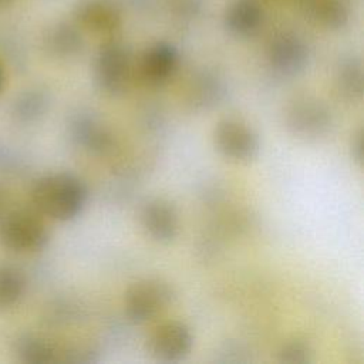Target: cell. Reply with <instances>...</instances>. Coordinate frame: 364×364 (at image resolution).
Masks as SVG:
<instances>
[{"instance_id":"8","label":"cell","mask_w":364,"mask_h":364,"mask_svg":"<svg viewBox=\"0 0 364 364\" xmlns=\"http://www.w3.org/2000/svg\"><path fill=\"white\" fill-rule=\"evenodd\" d=\"M270 68L282 77H296L309 64V47L303 38L290 31L276 34L267 48Z\"/></svg>"},{"instance_id":"24","label":"cell","mask_w":364,"mask_h":364,"mask_svg":"<svg viewBox=\"0 0 364 364\" xmlns=\"http://www.w3.org/2000/svg\"><path fill=\"white\" fill-rule=\"evenodd\" d=\"M3 84H4V70H3V67L0 64V91L3 88Z\"/></svg>"},{"instance_id":"15","label":"cell","mask_w":364,"mask_h":364,"mask_svg":"<svg viewBox=\"0 0 364 364\" xmlns=\"http://www.w3.org/2000/svg\"><path fill=\"white\" fill-rule=\"evenodd\" d=\"M43 46L48 55L58 60H70L81 53L84 41L77 27L68 23H57L46 31Z\"/></svg>"},{"instance_id":"19","label":"cell","mask_w":364,"mask_h":364,"mask_svg":"<svg viewBox=\"0 0 364 364\" xmlns=\"http://www.w3.org/2000/svg\"><path fill=\"white\" fill-rule=\"evenodd\" d=\"M307 13L328 28H341L348 20V11L343 0H303Z\"/></svg>"},{"instance_id":"10","label":"cell","mask_w":364,"mask_h":364,"mask_svg":"<svg viewBox=\"0 0 364 364\" xmlns=\"http://www.w3.org/2000/svg\"><path fill=\"white\" fill-rule=\"evenodd\" d=\"M139 220L146 235L162 245L173 242L179 233V216L175 206L164 198L148 199L141 210Z\"/></svg>"},{"instance_id":"9","label":"cell","mask_w":364,"mask_h":364,"mask_svg":"<svg viewBox=\"0 0 364 364\" xmlns=\"http://www.w3.org/2000/svg\"><path fill=\"white\" fill-rule=\"evenodd\" d=\"M68 134L73 142L92 155H107L114 149L112 132L91 112L80 111L68 121Z\"/></svg>"},{"instance_id":"4","label":"cell","mask_w":364,"mask_h":364,"mask_svg":"<svg viewBox=\"0 0 364 364\" xmlns=\"http://www.w3.org/2000/svg\"><path fill=\"white\" fill-rule=\"evenodd\" d=\"M0 242L10 252L34 253L48 245L50 232L37 213L17 209L1 218Z\"/></svg>"},{"instance_id":"13","label":"cell","mask_w":364,"mask_h":364,"mask_svg":"<svg viewBox=\"0 0 364 364\" xmlns=\"http://www.w3.org/2000/svg\"><path fill=\"white\" fill-rule=\"evenodd\" d=\"M264 20V11L257 0H236L225 13V27L237 37L256 34Z\"/></svg>"},{"instance_id":"5","label":"cell","mask_w":364,"mask_h":364,"mask_svg":"<svg viewBox=\"0 0 364 364\" xmlns=\"http://www.w3.org/2000/svg\"><path fill=\"white\" fill-rule=\"evenodd\" d=\"M94 81L107 95H122L131 81V53L119 41L102 44L94 60Z\"/></svg>"},{"instance_id":"22","label":"cell","mask_w":364,"mask_h":364,"mask_svg":"<svg viewBox=\"0 0 364 364\" xmlns=\"http://www.w3.org/2000/svg\"><path fill=\"white\" fill-rule=\"evenodd\" d=\"M363 129H358L351 139V156L361 166L364 162V141H363Z\"/></svg>"},{"instance_id":"2","label":"cell","mask_w":364,"mask_h":364,"mask_svg":"<svg viewBox=\"0 0 364 364\" xmlns=\"http://www.w3.org/2000/svg\"><path fill=\"white\" fill-rule=\"evenodd\" d=\"M283 122L294 138L313 142L324 138L333 125L330 108L318 98L303 95L293 98L284 108Z\"/></svg>"},{"instance_id":"1","label":"cell","mask_w":364,"mask_h":364,"mask_svg":"<svg viewBox=\"0 0 364 364\" xmlns=\"http://www.w3.org/2000/svg\"><path fill=\"white\" fill-rule=\"evenodd\" d=\"M30 195L38 213L68 222L82 213L88 202V186L74 173L55 172L38 178Z\"/></svg>"},{"instance_id":"12","label":"cell","mask_w":364,"mask_h":364,"mask_svg":"<svg viewBox=\"0 0 364 364\" xmlns=\"http://www.w3.org/2000/svg\"><path fill=\"white\" fill-rule=\"evenodd\" d=\"M74 18L94 33H111L121 24L119 9L111 0H80L74 6Z\"/></svg>"},{"instance_id":"3","label":"cell","mask_w":364,"mask_h":364,"mask_svg":"<svg viewBox=\"0 0 364 364\" xmlns=\"http://www.w3.org/2000/svg\"><path fill=\"white\" fill-rule=\"evenodd\" d=\"M173 286L159 277H146L132 283L124 299L127 318L134 324H144L164 310L175 300Z\"/></svg>"},{"instance_id":"7","label":"cell","mask_w":364,"mask_h":364,"mask_svg":"<svg viewBox=\"0 0 364 364\" xmlns=\"http://www.w3.org/2000/svg\"><path fill=\"white\" fill-rule=\"evenodd\" d=\"M193 334L182 321H166L148 337V353L161 363L182 361L192 350Z\"/></svg>"},{"instance_id":"20","label":"cell","mask_w":364,"mask_h":364,"mask_svg":"<svg viewBox=\"0 0 364 364\" xmlns=\"http://www.w3.org/2000/svg\"><path fill=\"white\" fill-rule=\"evenodd\" d=\"M50 107V95L41 88L27 90L17 97L13 104V115L20 122H34L40 119Z\"/></svg>"},{"instance_id":"11","label":"cell","mask_w":364,"mask_h":364,"mask_svg":"<svg viewBox=\"0 0 364 364\" xmlns=\"http://www.w3.org/2000/svg\"><path fill=\"white\" fill-rule=\"evenodd\" d=\"M178 61L176 47L166 41H158L142 54L139 64L141 78L146 85L161 87L175 74Z\"/></svg>"},{"instance_id":"16","label":"cell","mask_w":364,"mask_h":364,"mask_svg":"<svg viewBox=\"0 0 364 364\" xmlns=\"http://www.w3.org/2000/svg\"><path fill=\"white\" fill-rule=\"evenodd\" d=\"M226 88L220 78L213 74H200L188 90V105L198 112L210 111L225 100Z\"/></svg>"},{"instance_id":"14","label":"cell","mask_w":364,"mask_h":364,"mask_svg":"<svg viewBox=\"0 0 364 364\" xmlns=\"http://www.w3.org/2000/svg\"><path fill=\"white\" fill-rule=\"evenodd\" d=\"M14 355L23 364H55L63 363L64 348L33 334H24L14 343Z\"/></svg>"},{"instance_id":"6","label":"cell","mask_w":364,"mask_h":364,"mask_svg":"<svg viewBox=\"0 0 364 364\" xmlns=\"http://www.w3.org/2000/svg\"><path fill=\"white\" fill-rule=\"evenodd\" d=\"M213 145L222 156L236 162H250L260 152L257 132L236 118H225L216 124Z\"/></svg>"},{"instance_id":"25","label":"cell","mask_w":364,"mask_h":364,"mask_svg":"<svg viewBox=\"0 0 364 364\" xmlns=\"http://www.w3.org/2000/svg\"><path fill=\"white\" fill-rule=\"evenodd\" d=\"M9 0H0V4H4V3H7Z\"/></svg>"},{"instance_id":"18","label":"cell","mask_w":364,"mask_h":364,"mask_svg":"<svg viewBox=\"0 0 364 364\" xmlns=\"http://www.w3.org/2000/svg\"><path fill=\"white\" fill-rule=\"evenodd\" d=\"M27 290L24 273L11 264L0 263V310H9L17 306Z\"/></svg>"},{"instance_id":"17","label":"cell","mask_w":364,"mask_h":364,"mask_svg":"<svg viewBox=\"0 0 364 364\" xmlns=\"http://www.w3.org/2000/svg\"><path fill=\"white\" fill-rule=\"evenodd\" d=\"M336 85L340 95L347 101H360L364 91L363 65L357 57L343 58L336 70Z\"/></svg>"},{"instance_id":"23","label":"cell","mask_w":364,"mask_h":364,"mask_svg":"<svg viewBox=\"0 0 364 364\" xmlns=\"http://www.w3.org/2000/svg\"><path fill=\"white\" fill-rule=\"evenodd\" d=\"M6 202H7V199H6V192L3 191V188H0V219L4 216V213H6Z\"/></svg>"},{"instance_id":"21","label":"cell","mask_w":364,"mask_h":364,"mask_svg":"<svg viewBox=\"0 0 364 364\" xmlns=\"http://www.w3.org/2000/svg\"><path fill=\"white\" fill-rule=\"evenodd\" d=\"M313 360V350L304 340L284 343L277 351V361L282 364H309Z\"/></svg>"}]
</instances>
